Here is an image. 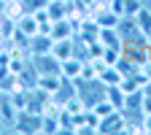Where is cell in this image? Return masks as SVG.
Instances as JSON below:
<instances>
[{"label": "cell", "mask_w": 151, "mask_h": 135, "mask_svg": "<svg viewBox=\"0 0 151 135\" xmlns=\"http://www.w3.org/2000/svg\"><path fill=\"white\" fill-rule=\"evenodd\" d=\"M14 132H24V135H38L43 132V113H32V111H19L16 113V122L11 127Z\"/></svg>", "instance_id": "1"}, {"label": "cell", "mask_w": 151, "mask_h": 135, "mask_svg": "<svg viewBox=\"0 0 151 135\" xmlns=\"http://www.w3.org/2000/svg\"><path fill=\"white\" fill-rule=\"evenodd\" d=\"M76 32H78V27H76V22L68 16V19H57V22H51L49 27V35L51 41H65V38H76Z\"/></svg>", "instance_id": "2"}, {"label": "cell", "mask_w": 151, "mask_h": 135, "mask_svg": "<svg viewBox=\"0 0 151 135\" xmlns=\"http://www.w3.org/2000/svg\"><path fill=\"white\" fill-rule=\"evenodd\" d=\"M124 124H127L124 111H111L108 116L97 122V132H124Z\"/></svg>", "instance_id": "3"}, {"label": "cell", "mask_w": 151, "mask_h": 135, "mask_svg": "<svg viewBox=\"0 0 151 135\" xmlns=\"http://www.w3.org/2000/svg\"><path fill=\"white\" fill-rule=\"evenodd\" d=\"M51 100V95L46 92V89H41V87H35V89H30L27 92V105H24V111H32V113H43V108H46V103Z\"/></svg>", "instance_id": "4"}, {"label": "cell", "mask_w": 151, "mask_h": 135, "mask_svg": "<svg viewBox=\"0 0 151 135\" xmlns=\"http://www.w3.org/2000/svg\"><path fill=\"white\" fill-rule=\"evenodd\" d=\"M116 32L122 35V41L124 38H146L135 22V16H119V22H116Z\"/></svg>", "instance_id": "5"}, {"label": "cell", "mask_w": 151, "mask_h": 135, "mask_svg": "<svg viewBox=\"0 0 151 135\" xmlns=\"http://www.w3.org/2000/svg\"><path fill=\"white\" fill-rule=\"evenodd\" d=\"M16 113H19V108L14 105L11 95H8V92H3V95H0V119L6 122V127H8V130H11V127H14V122H16Z\"/></svg>", "instance_id": "6"}, {"label": "cell", "mask_w": 151, "mask_h": 135, "mask_svg": "<svg viewBox=\"0 0 151 135\" xmlns=\"http://www.w3.org/2000/svg\"><path fill=\"white\" fill-rule=\"evenodd\" d=\"M81 70H84V60H81V57H68V60L60 62V76H65V79L76 81L81 76Z\"/></svg>", "instance_id": "7"}, {"label": "cell", "mask_w": 151, "mask_h": 135, "mask_svg": "<svg viewBox=\"0 0 151 135\" xmlns=\"http://www.w3.org/2000/svg\"><path fill=\"white\" fill-rule=\"evenodd\" d=\"M14 22H16V32H22V35H27V38H32V35L41 32V27H38V22H35L32 14H19Z\"/></svg>", "instance_id": "8"}, {"label": "cell", "mask_w": 151, "mask_h": 135, "mask_svg": "<svg viewBox=\"0 0 151 135\" xmlns=\"http://www.w3.org/2000/svg\"><path fill=\"white\" fill-rule=\"evenodd\" d=\"M51 54L57 60H68V57H76V38H65V41H54L51 43Z\"/></svg>", "instance_id": "9"}, {"label": "cell", "mask_w": 151, "mask_h": 135, "mask_svg": "<svg viewBox=\"0 0 151 135\" xmlns=\"http://www.w3.org/2000/svg\"><path fill=\"white\" fill-rule=\"evenodd\" d=\"M97 41L103 43V49H122V35L116 32V27H100Z\"/></svg>", "instance_id": "10"}, {"label": "cell", "mask_w": 151, "mask_h": 135, "mask_svg": "<svg viewBox=\"0 0 151 135\" xmlns=\"http://www.w3.org/2000/svg\"><path fill=\"white\" fill-rule=\"evenodd\" d=\"M97 79L105 84V87H113V84H122V79H124V73L116 68V65H105L103 70H100V76Z\"/></svg>", "instance_id": "11"}, {"label": "cell", "mask_w": 151, "mask_h": 135, "mask_svg": "<svg viewBox=\"0 0 151 135\" xmlns=\"http://www.w3.org/2000/svg\"><path fill=\"white\" fill-rule=\"evenodd\" d=\"M105 97L111 100V105L116 108V111H124V105H127V95L122 92V87H119V84L105 87Z\"/></svg>", "instance_id": "12"}, {"label": "cell", "mask_w": 151, "mask_h": 135, "mask_svg": "<svg viewBox=\"0 0 151 135\" xmlns=\"http://www.w3.org/2000/svg\"><path fill=\"white\" fill-rule=\"evenodd\" d=\"M60 84H62V76H60V73H46V76H41V79H38V87L46 89L49 95H54L57 89H60Z\"/></svg>", "instance_id": "13"}, {"label": "cell", "mask_w": 151, "mask_h": 135, "mask_svg": "<svg viewBox=\"0 0 151 135\" xmlns=\"http://www.w3.org/2000/svg\"><path fill=\"white\" fill-rule=\"evenodd\" d=\"M135 22H138V27H140L143 35L151 32V6H140V11L135 14Z\"/></svg>", "instance_id": "14"}, {"label": "cell", "mask_w": 151, "mask_h": 135, "mask_svg": "<svg viewBox=\"0 0 151 135\" xmlns=\"http://www.w3.org/2000/svg\"><path fill=\"white\" fill-rule=\"evenodd\" d=\"M49 0H19V8H22V14H32L38 8H46Z\"/></svg>", "instance_id": "15"}, {"label": "cell", "mask_w": 151, "mask_h": 135, "mask_svg": "<svg viewBox=\"0 0 151 135\" xmlns=\"http://www.w3.org/2000/svg\"><path fill=\"white\" fill-rule=\"evenodd\" d=\"M143 113H151V97H148V95H143Z\"/></svg>", "instance_id": "16"}, {"label": "cell", "mask_w": 151, "mask_h": 135, "mask_svg": "<svg viewBox=\"0 0 151 135\" xmlns=\"http://www.w3.org/2000/svg\"><path fill=\"white\" fill-rule=\"evenodd\" d=\"M143 130L151 132V113H143Z\"/></svg>", "instance_id": "17"}, {"label": "cell", "mask_w": 151, "mask_h": 135, "mask_svg": "<svg viewBox=\"0 0 151 135\" xmlns=\"http://www.w3.org/2000/svg\"><path fill=\"white\" fill-rule=\"evenodd\" d=\"M6 130H8V127H6V122H3V119H0V132H6Z\"/></svg>", "instance_id": "18"}, {"label": "cell", "mask_w": 151, "mask_h": 135, "mask_svg": "<svg viewBox=\"0 0 151 135\" xmlns=\"http://www.w3.org/2000/svg\"><path fill=\"white\" fill-rule=\"evenodd\" d=\"M146 41H148V43H151V32H148V35H146Z\"/></svg>", "instance_id": "19"}, {"label": "cell", "mask_w": 151, "mask_h": 135, "mask_svg": "<svg viewBox=\"0 0 151 135\" xmlns=\"http://www.w3.org/2000/svg\"><path fill=\"white\" fill-rule=\"evenodd\" d=\"M97 3H111V0H97Z\"/></svg>", "instance_id": "20"}, {"label": "cell", "mask_w": 151, "mask_h": 135, "mask_svg": "<svg viewBox=\"0 0 151 135\" xmlns=\"http://www.w3.org/2000/svg\"><path fill=\"white\" fill-rule=\"evenodd\" d=\"M143 3H146V6H148V3H151V0H143Z\"/></svg>", "instance_id": "21"}, {"label": "cell", "mask_w": 151, "mask_h": 135, "mask_svg": "<svg viewBox=\"0 0 151 135\" xmlns=\"http://www.w3.org/2000/svg\"><path fill=\"white\" fill-rule=\"evenodd\" d=\"M0 95H3V92H0Z\"/></svg>", "instance_id": "22"}, {"label": "cell", "mask_w": 151, "mask_h": 135, "mask_svg": "<svg viewBox=\"0 0 151 135\" xmlns=\"http://www.w3.org/2000/svg\"><path fill=\"white\" fill-rule=\"evenodd\" d=\"M148 6H151V3H148Z\"/></svg>", "instance_id": "23"}]
</instances>
